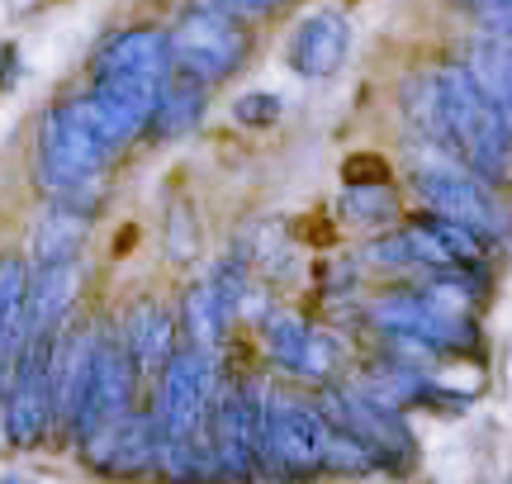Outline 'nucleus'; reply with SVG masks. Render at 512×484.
<instances>
[{
    "mask_svg": "<svg viewBox=\"0 0 512 484\" xmlns=\"http://www.w3.org/2000/svg\"><path fill=\"white\" fill-rule=\"evenodd\" d=\"M114 152L119 148L105 138L91 100L72 95L43 124V138H38V176H43V186L53 190L62 205L81 209V195H95V181H100V171L110 167Z\"/></svg>",
    "mask_w": 512,
    "mask_h": 484,
    "instance_id": "f257e3e1",
    "label": "nucleus"
},
{
    "mask_svg": "<svg viewBox=\"0 0 512 484\" xmlns=\"http://www.w3.org/2000/svg\"><path fill=\"white\" fill-rule=\"evenodd\" d=\"M432 86H437L441 143L456 148L479 181H503L508 176V110H498L465 67H441Z\"/></svg>",
    "mask_w": 512,
    "mask_h": 484,
    "instance_id": "f03ea898",
    "label": "nucleus"
},
{
    "mask_svg": "<svg viewBox=\"0 0 512 484\" xmlns=\"http://www.w3.org/2000/svg\"><path fill=\"white\" fill-rule=\"evenodd\" d=\"M133 375H138V366H133L128 347L91 333L86 375H81V390L72 399V423H76V437H81L86 456L100 461V466L110 456V442H114V432H119V423L133 409Z\"/></svg>",
    "mask_w": 512,
    "mask_h": 484,
    "instance_id": "7ed1b4c3",
    "label": "nucleus"
},
{
    "mask_svg": "<svg viewBox=\"0 0 512 484\" xmlns=\"http://www.w3.org/2000/svg\"><path fill=\"white\" fill-rule=\"evenodd\" d=\"M214 352L204 347H185L171 352L162 366V456L176 475L195 470V451L204 442V423H209V399H214Z\"/></svg>",
    "mask_w": 512,
    "mask_h": 484,
    "instance_id": "20e7f679",
    "label": "nucleus"
},
{
    "mask_svg": "<svg viewBox=\"0 0 512 484\" xmlns=\"http://www.w3.org/2000/svg\"><path fill=\"white\" fill-rule=\"evenodd\" d=\"M318 409H323V418H328L332 428L351 432L375 456V466H403V461H413V432H408V423L399 418V409L389 399L370 394L366 385L361 390H328Z\"/></svg>",
    "mask_w": 512,
    "mask_h": 484,
    "instance_id": "39448f33",
    "label": "nucleus"
},
{
    "mask_svg": "<svg viewBox=\"0 0 512 484\" xmlns=\"http://www.w3.org/2000/svg\"><path fill=\"white\" fill-rule=\"evenodd\" d=\"M166 48L181 72H195L200 81H223L247 57V29L228 10H190L166 34Z\"/></svg>",
    "mask_w": 512,
    "mask_h": 484,
    "instance_id": "423d86ee",
    "label": "nucleus"
},
{
    "mask_svg": "<svg viewBox=\"0 0 512 484\" xmlns=\"http://www.w3.org/2000/svg\"><path fill=\"white\" fill-rule=\"evenodd\" d=\"M328 437H332V423L323 418L318 404H304V399H290V394H266V423H261L266 466L323 470Z\"/></svg>",
    "mask_w": 512,
    "mask_h": 484,
    "instance_id": "0eeeda50",
    "label": "nucleus"
},
{
    "mask_svg": "<svg viewBox=\"0 0 512 484\" xmlns=\"http://www.w3.org/2000/svg\"><path fill=\"white\" fill-rule=\"evenodd\" d=\"M48 347L53 333H29L15 352L10 375V399H5V432L15 447H34L53 423V399H48Z\"/></svg>",
    "mask_w": 512,
    "mask_h": 484,
    "instance_id": "6e6552de",
    "label": "nucleus"
},
{
    "mask_svg": "<svg viewBox=\"0 0 512 484\" xmlns=\"http://www.w3.org/2000/svg\"><path fill=\"white\" fill-rule=\"evenodd\" d=\"M375 323L384 333H394L399 342H418L432 356L456 352L460 342H475V328H470V314H451L441 309L422 290H394L375 304Z\"/></svg>",
    "mask_w": 512,
    "mask_h": 484,
    "instance_id": "1a4fd4ad",
    "label": "nucleus"
},
{
    "mask_svg": "<svg viewBox=\"0 0 512 484\" xmlns=\"http://www.w3.org/2000/svg\"><path fill=\"white\" fill-rule=\"evenodd\" d=\"M413 186H418V195L427 200L432 214L475 228L479 238H489L494 228H503L494 200H489V186L470 167H460V162H422L413 171Z\"/></svg>",
    "mask_w": 512,
    "mask_h": 484,
    "instance_id": "9d476101",
    "label": "nucleus"
},
{
    "mask_svg": "<svg viewBox=\"0 0 512 484\" xmlns=\"http://www.w3.org/2000/svg\"><path fill=\"white\" fill-rule=\"evenodd\" d=\"M347 53H351V24L342 10H318V15H309L299 29H294L290 62L299 76L323 81V76L342 72Z\"/></svg>",
    "mask_w": 512,
    "mask_h": 484,
    "instance_id": "9b49d317",
    "label": "nucleus"
},
{
    "mask_svg": "<svg viewBox=\"0 0 512 484\" xmlns=\"http://www.w3.org/2000/svg\"><path fill=\"white\" fill-rule=\"evenodd\" d=\"M81 290V261H48L24 280V337L57 333V323L72 314V299Z\"/></svg>",
    "mask_w": 512,
    "mask_h": 484,
    "instance_id": "f8f14e48",
    "label": "nucleus"
},
{
    "mask_svg": "<svg viewBox=\"0 0 512 484\" xmlns=\"http://www.w3.org/2000/svg\"><path fill=\"white\" fill-rule=\"evenodd\" d=\"M95 72H138V76H152V81H166V72H171L166 34H157V29H124L119 38H110L100 48Z\"/></svg>",
    "mask_w": 512,
    "mask_h": 484,
    "instance_id": "ddd939ff",
    "label": "nucleus"
},
{
    "mask_svg": "<svg viewBox=\"0 0 512 484\" xmlns=\"http://www.w3.org/2000/svg\"><path fill=\"white\" fill-rule=\"evenodd\" d=\"M204 95H209V81H200L195 72H181L171 76L166 72L162 91H157V105H152V129H157V138H181V133H190L195 124H200L204 114Z\"/></svg>",
    "mask_w": 512,
    "mask_h": 484,
    "instance_id": "4468645a",
    "label": "nucleus"
},
{
    "mask_svg": "<svg viewBox=\"0 0 512 484\" xmlns=\"http://www.w3.org/2000/svg\"><path fill=\"white\" fill-rule=\"evenodd\" d=\"M86 228H91V219H86L81 209L53 200V209L43 214V224H38V233H34V266L76 257L81 242H86Z\"/></svg>",
    "mask_w": 512,
    "mask_h": 484,
    "instance_id": "2eb2a0df",
    "label": "nucleus"
},
{
    "mask_svg": "<svg viewBox=\"0 0 512 484\" xmlns=\"http://www.w3.org/2000/svg\"><path fill=\"white\" fill-rule=\"evenodd\" d=\"M157 456H162V428H157V418L128 409V418L119 423V432H114L105 466L110 470H143V466H157Z\"/></svg>",
    "mask_w": 512,
    "mask_h": 484,
    "instance_id": "dca6fc26",
    "label": "nucleus"
},
{
    "mask_svg": "<svg viewBox=\"0 0 512 484\" xmlns=\"http://www.w3.org/2000/svg\"><path fill=\"white\" fill-rule=\"evenodd\" d=\"M124 347H128V356H133L138 371H157V366H166V356H171V314L157 309V304H143L138 314L128 318Z\"/></svg>",
    "mask_w": 512,
    "mask_h": 484,
    "instance_id": "f3484780",
    "label": "nucleus"
},
{
    "mask_svg": "<svg viewBox=\"0 0 512 484\" xmlns=\"http://www.w3.org/2000/svg\"><path fill=\"white\" fill-rule=\"evenodd\" d=\"M465 72H470V81H475L479 91L494 100L498 110H508L512 100V76H508V34H494L489 29V38H479L475 53H470V62H465Z\"/></svg>",
    "mask_w": 512,
    "mask_h": 484,
    "instance_id": "a211bd4d",
    "label": "nucleus"
},
{
    "mask_svg": "<svg viewBox=\"0 0 512 484\" xmlns=\"http://www.w3.org/2000/svg\"><path fill=\"white\" fill-rule=\"evenodd\" d=\"M185 333H190V347H204V352L219 347L223 309H219V295H214V280L190 285V295H185Z\"/></svg>",
    "mask_w": 512,
    "mask_h": 484,
    "instance_id": "6ab92c4d",
    "label": "nucleus"
},
{
    "mask_svg": "<svg viewBox=\"0 0 512 484\" xmlns=\"http://www.w3.org/2000/svg\"><path fill=\"white\" fill-rule=\"evenodd\" d=\"M304 337H309V323H299L294 314H271L266 318V352H271L275 366L299 375V356H304Z\"/></svg>",
    "mask_w": 512,
    "mask_h": 484,
    "instance_id": "aec40b11",
    "label": "nucleus"
},
{
    "mask_svg": "<svg viewBox=\"0 0 512 484\" xmlns=\"http://www.w3.org/2000/svg\"><path fill=\"white\" fill-rule=\"evenodd\" d=\"M200 252V224H195V209L185 205V200H171L166 209V257L176 261V266H190Z\"/></svg>",
    "mask_w": 512,
    "mask_h": 484,
    "instance_id": "412c9836",
    "label": "nucleus"
},
{
    "mask_svg": "<svg viewBox=\"0 0 512 484\" xmlns=\"http://www.w3.org/2000/svg\"><path fill=\"white\" fill-rule=\"evenodd\" d=\"M351 219H361V224H380V219H394V195L384 181H370V186H347V200H342Z\"/></svg>",
    "mask_w": 512,
    "mask_h": 484,
    "instance_id": "4be33fe9",
    "label": "nucleus"
},
{
    "mask_svg": "<svg viewBox=\"0 0 512 484\" xmlns=\"http://www.w3.org/2000/svg\"><path fill=\"white\" fill-rule=\"evenodd\" d=\"M337 361H342L337 337L323 333V328H309V337H304V356H299V375H309V380H332Z\"/></svg>",
    "mask_w": 512,
    "mask_h": 484,
    "instance_id": "5701e85b",
    "label": "nucleus"
},
{
    "mask_svg": "<svg viewBox=\"0 0 512 484\" xmlns=\"http://www.w3.org/2000/svg\"><path fill=\"white\" fill-rule=\"evenodd\" d=\"M403 110H408V119H413L427 138H441L437 86H432V76H422V81H408V86H403Z\"/></svg>",
    "mask_w": 512,
    "mask_h": 484,
    "instance_id": "b1692460",
    "label": "nucleus"
},
{
    "mask_svg": "<svg viewBox=\"0 0 512 484\" xmlns=\"http://www.w3.org/2000/svg\"><path fill=\"white\" fill-rule=\"evenodd\" d=\"M233 119L247 124V129H266V124L280 119V95H271V91L238 95V100H233Z\"/></svg>",
    "mask_w": 512,
    "mask_h": 484,
    "instance_id": "393cba45",
    "label": "nucleus"
},
{
    "mask_svg": "<svg viewBox=\"0 0 512 484\" xmlns=\"http://www.w3.org/2000/svg\"><path fill=\"white\" fill-rule=\"evenodd\" d=\"M465 5H475L479 15L489 19L494 34H508V0H465Z\"/></svg>",
    "mask_w": 512,
    "mask_h": 484,
    "instance_id": "a878e982",
    "label": "nucleus"
},
{
    "mask_svg": "<svg viewBox=\"0 0 512 484\" xmlns=\"http://www.w3.org/2000/svg\"><path fill=\"white\" fill-rule=\"evenodd\" d=\"M280 0H228V10H242V15H271Z\"/></svg>",
    "mask_w": 512,
    "mask_h": 484,
    "instance_id": "bb28decb",
    "label": "nucleus"
}]
</instances>
